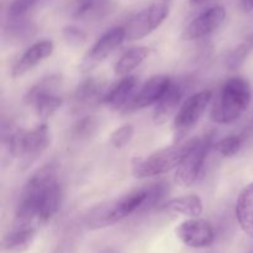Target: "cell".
<instances>
[{"label":"cell","instance_id":"34","mask_svg":"<svg viewBox=\"0 0 253 253\" xmlns=\"http://www.w3.org/2000/svg\"><path fill=\"white\" fill-rule=\"evenodd\" d=\"M208 1H209V0H189L192 6H202V5L207 4Z\"/></svg>","mask_w":253,"mask_h":253},{"label":"cell","instance_id":"15","mask_svg":"<svg viewBox=\"0 0 253 253\" xmlns=\"http://www.w3.org/2000/svg\"><path fill=\"white\" fill-rule=\"evenodd\" d=\"M136 85H137V78L135 76L131 74V76L123 77L120 81L106 89L101 103L113 110H120V109L124 110L135 94Z\"/></svg>","mask_w":253,"mask_h":253},{"label":"cell","instance_id":"7","mask_svg":"<svg viewBox=\"0 0 253 253\" xmlns=\"http://www.w3.org/2000/svg\"><path fill=\"white\" fill-rule=\"evenodd\" d=\"M51 142V132L47 124H40L30 131H25L21 136L16 160L22 170H26L40 160L46 152Z\"/></svg>","mask_w":253,"mask_h":253},{"label":"cell","instance_id":"2","mask_svg":"<svg viewBox=\"0 0 253 253\" xmlns=\"http://www.w3.org/2000/svg\"><path fill=\"white\" fill-rule=\"evenodd\" d=\"M252 100L249 81L242 77H231L220 86L215 96L210 119L217 125H230L241 118Z\"/></svg>","mask_w":253,"mask_h":253},{"label":"cell","instance_id":"23","mask_svg":"<svg viewBox=\"0 0 253 253\" xmlns=\"http://www.w3.org/2000/svg\"><path fill=\"white\" fill-rule=\"evenodd\" d=\"M99 130V120L96 116H83L73 124L71 136L76 141H88Z\"/></svg>","mask_w":253,"mask_h":253},{"label":"cell","instance_id":"1","mask_svg":"<svg viewBox=\"0 0 253 253\" xmlns=\"http://www.w3.org/2000/svg\"><path fill=\"white\" fill-rule=\"evenodd\" d=\"M62 187L52 166L37 169L25 183L20 194L12 227L39 230L46 225L61 208Z\"/></svg>","mask_w":253,"mask_h":253},{"label":"cell","instance_id":"14","mask_svg":"<svg viewBox=\"0 0 253 253\" xmlns=\"http://www.w3.org/2000/svg\"><path fill=\"white\" fill-rule=\"evenodd\" d=\"M185 93V85L179 82H172L168 90L161 98L153 109V123L156 125H163L167 123L173 115L178 113L182 106L183 96Z\"/></svg>","mask_w":253,"mask_h":253},{"label":"cell","instance_id":"25","mask_svg":"<svg viewBox=\"0 0 253 253\" xmlns=\"http://www.w3.org/2000/svg\"><path fill=\"white\" fill-rule=\"evenodd\" d=\"M105 0H74L73 15L76 17H89L98 15L104 9Z\"/></svg>","mask_w":253,"mask_h":253},{"label":"cell","instance_id":"4","mask_svg":"<svg viewBox=\"0 0 253 253\" xmlns=\"http://www.w3.org/2000/svg\"><path fill=\"white\" fill-rule=\"evenodd\" d=\"M212 99L211 90H200L192 94L183 101L173 121V132L175 142H183V138L198 125L204 116Z\"/></svg>","mask_w":253,"mask_h":253},{"label":"cell","instance_id":"6","mask_svg":"<svg viewBox=\"0 0 253 253\" xmlns=\"http://www.w3.org/2000/svg\"><path fill=\"white\" fill-rule=\"evenodd\" d=\"M211 147H214V143H212V138L210 135L198 138L194 147L185 156L183 162L177 168L175 182L178 184L188 188L192 187L199 179Z\"/></svg>","mask_w":253,"mask_h":253},{"label":"cell","instance_id":"33","mask_svg":"<svg viewBox=\"0 0 253 253\" xmlns=\"http://www.w3.org/2000/svg\"><path fill=\"white\" fill-rule=\"evenodd\" d=\"M241 6L244 11L251 12L253 10V0H241Z\"/></svg>","mask_w":253,"mask_h":253},{"label":"cell","instance_id":"22","mask_svg":"<svg viewBox=\"0 0 253 253\" xmlns=\"http://www.w3.org/2000/svg\"><path fill=\"white\" fill-rule=\"evenodd\" d=\"M63 105V98L57 93H46L37 96L30 106H34L36 115L41 120L52 118Z\"/></svg>","mask_w":253,"mask_h":253},{"label":"cell","instance_id":"8","mask_svg":"<svg viewBox=\"0 0 253 253\" xmlns=\"http://www.w3.org/2000/svg\"><path fill=\"white\" fill-rule=\"evenodd\" d=\"M125 40V27H113L111 30L106 31L84 54L83 59L79 64V69L83 73H89L90 71H93L101 62L105 61L106 57L110 56L116 48H119Z\"/></svg>","mask_w":253,"mask_h":253},{"label":"cell","instance_id":"16","mask_svg":"<svg viewBox=\"0 0 253 253\" xmlns=\"http://www.w3.org/2000/svg\"><path fill=\"white\" fill-rule=\"evenodd\" d=\"M37 231L32 227H11L2 239L0 253H25L36 240Z\"/></svg>","mask_w":253,"mask_h":253},{"label":"cell","instance_id":"5","mask_svg":"<svg viewBox=\"0 0 253 253\" xmlns=\"http://www.w3.org/2000/svg\"><path fill=\"white\" fill-rule=\"evenodd\" d=\"M169 15V6L166 4L150 5L133 15L126 24L125 32L127 41H137L145 39L158 29Z\"/></svg>","mask_w":253,"mask_h":253},{"label":"cell","instance_id":"12","mask_svg":"<svg viewBox=\"0 0 253 253\" xmlns=\"http://www.w3.org/2000/svg\"><path fill=\"white\" fill-rule=\"evenodd\" d=\"M146 199H147V188H142L124 195L115 202L108 203L110 226L135 212L142 211Z\"/></svg>","mask_w":253,"mask_h":253},{"label":"cell","instance_id":"27","mask_svg":"<svg viewBox=\"0 0 253 253\" xmlns=\"http://www.w3.org/2000/svg\"><path fill=\"white\" fill-rule=\"evenodd\" d=\"M10 20L11 22H9V27H7L10 37L15 40H26L27 37L31 36L32 31H34V26L31 25V22L25 21L22 17Z\"/></svg>","mask_w":253,"mask_h":253},{"label":"cell","instance_id":"28","mask_svg":"<svg viewBox=\"0 0 253 253\" xmlns=\"http://www.w3.org/2000/svg\"><path fill=\"white\" fill-rule=\"evenodd\" d=\"M133 133H135V128L131 124H125V125L120 126L116 128L113 133L110 135V143L115 148H123L126 145L130 143L132 140Z\"/></svg>","mask_w":253,"mask_h":253},{"label":"cell","instance_id":"18","mask_svg":"<svg viewBox=\"0 0 253 253\" xmlns=\"http://www.w3.org/2000/svg\"><path fill=\"white\" fill-rule=\"evenodd\" d=\"M162 210L169 214H179L189 217H199L204 211V204L200 197L194 194L173 198L166 203Z\"/></svg>","mask_w":253,"mask_h":253},{"label":"cell","instance_id":"9","mask_svg":"<svg viewBox=\"0 0 253 253\" xmlns=\"http://www.w3.org/2000/svg\"><path fill=\"white\" fill-rule=\"evenodd\" d=\"M172 79L165 74H158V76L151 77L150 79L145 82L138 89L137 93L133 94L131 100L124 109V114H131L135 111L145 109L147 106L156 105L161 100L166 91L172 84Z\"/></svg>","mask_w":253,"mask_h":253},{"label":"cell","instance_id":"21","mask_svg":"<svg viewBox=\"0 0 253 253\" xmlns=\"http://www.w3.org/2000/svg\"><path fill=\"white\" fill-rule=\"evenodd\" d=\"M62 82L63 79H62L61 74H49V76L43 77L27 89L24 95V103L26 105H31L32 101L42 94L57 93L62 86Z\"/></svg>","mask_w":253,"mask_h":253},{"label":"cell","instance_id":"20","mask_svg":"<svg viewBox=\"0 0 253 253\" xmlns=\"http://www.w3.org/2000/svg\"><path fill=\"white\" fill-rule=\"evenodd\" d=\"M148 53H150V49L145 46H135L126 49L115 63L114 72L116 76L121 78L131 76V72L142 64V62L148 57Z\"/></svg>","mask_w":253,"mask_h":253},{"label":"cell","instance_id":"17","mask_svg":"<svg viewBox=\"0 0 253 253\" xmlns=\"http://www.w3.org/2000/svg\"><path fill=\"white\" fill-rule=\"evenodd\" d=\"M235 214L242 231L253 237V183L244 188L237 197Z\"/></svg>","mask_w":253,"mask_h":253},{"label":"cell","instance_id":"29","mask_svg":"<svg viewBox=\"0 0 253 253\" xmlns=\"http://www.w3.org/2000/svg\"><path fill=\"white\" fill-rule=\"evenodd\" d=\"M167 192L168 185L163 182L156 183V184L151 185V187H147V199H146L142 211H147V210L156 207L166 197Z\"/></svg>","mask_w":253,"mask_h":253},{"label":"cell","instance_id":"3","mask_svg":"<svg viewBox=\"0 0 253 253\" xmlns=\"http://www.w3.org/2000/svg\"><path fill=\"white\" fill-rule=\"evenodd\" d=\"M198 138L178 142L175 145L158 150L145 158L137 160L133 163L132 174L136 178H150L166 174L173 169H177L185 158V156L192 151Z\"/></svg>","mask_w":253,"mask_h":253},{"label":"cell","instance_id":"10","mask_svg":"<svg viewBox=\"0 0 253 253\" xmlns=\"http://www.w3.org/2000/svg\"><path fill=\"white\" fill-rule=\"evenodd\" d=\"M178 239L190 249H208L215 241V232L211 225L199 217H190L180 222L175 229Z\"/></svg>","mask_w":253,"mask_h":253},{"label":"cell","instance_id":"31","mask_svg":"<svg viewBox=\"0 0 253 253\" xmlns=\"http://www.w3.org/2000/svg\"><path fill=\"white\" fill-rule=\"evenodd\" d=\"M63 39L69 46L78 47L82 46L86 41V34L83 30L78 29L76 26L64 27L63 30Z\"/></svg>","mask_w":253,"mask_h":253},{"label":"cell","instance_id":"11","mask_svg":"<svg viewBox=\"0 0 253 253\" xmlns=\"http://www.w3.org/2000/svg\"><path fill=\"white\" fill-rule=\"evenodd\" d=\"M226 17V10L222 5H214L200 12L188 24L183 31L182 37L185 41H197L219 29Z\"/></svg>","mask_w":253,"mask_h":253},{"label":"cell","instance_id":"35","mask_svg":"<svg viewBox=\"0 0 253 253\" xmlns=\"http://www.w3.org/2000/svg\"><path fill=\"white\" fill-rule=\"evenodd\" d=\"M156 1L160 2V4H166V5H168V4H169V2H172L173 0H156Z\"/></svg>","mask_w":253,"mask_h":253},{"label":"cell","instance_id":"32","mask_svg":"<svg viewBox=\"0 0 253 253\" xmlns=\"http://www.w3.org/2000/svg\"><path fill=\"white\" fill-rule=\"evenodd\" d=\"M52 253H74V249L69 244H61L52 251Z\"/></svg>","mask_w":253,"mask_h":253},{"label":"cell","instance_id":"24","mask_svg":"<svg viewBox=\"0 0 253 253\" xmlns=\"http://www.w3.org/2000/svg\"><path fill=\"white\" fill-rule=\"evenodd\" d=\"M253 47V42L247 40V41L242 42L239 46L235 47L234 49L227 53L226 59H225V63L226 67H229L230 69H237L245 63L246 58L249 57L250 52H251Z\"/></svg>","mask_w":253,"mask_h":253},{"label":"cell","instance_id":"19","mask_svg":"<svg viewBox=\"0 0 253 253\" xmlns=\"http://www.w3.org/2000/svg\"><path fill=\"white\" fill-rule=\"evenodd\" d=\"M105 91L106 90L104 89L103 83L100 81L95 78H88L77 86L73 95V101L77 108L101 103V99H103Z\"/></svg>","mask_w":253,"mask_h":253},{"label":"cell","instance_id":"13","mask_svg":"<svg viewBox=\"0 0 253 253\" xmlns=\"http://www.w3.org/2000/svg\"><path fill=\"white\" fill-rule=\"evenodd\" d=\"M54 44L51 40H40L29 47L21 54L15 66L11 69V77L14 79L20 78L27 72L34 69L35 67L53 53Z\"/></svg>","mask_w":253,"mask_h":253},{"label":"cell","instance_id":"30","mask_svg":"<svg viewBox=\"0 0 253 253\" xmlns=\"http://www.w3.org/2000/svg\"><path fill=\"white\" fill-rule=\"evenodd\" d=\"M39 1H41V0H12V2L9 6V10H7L9 17L10 19L24 17V15L30 9H32Z\"/></svg>","mask_w":253,"mask_h":253},{"label":"cell","instance_id":"26","mask_svg":"<svg viewBox=\"0 0 253 253\" xmlns=\"http://www.w3.org/2000/svg\"><path fill=\"white\" fill-rule=\"evenodd\" d=\"M242 147V137L239 135H230L221 138L214 145L215 151L222 157H234Z\"/></svg>","mask_w":253,"mask_h":253}]
</instances>
